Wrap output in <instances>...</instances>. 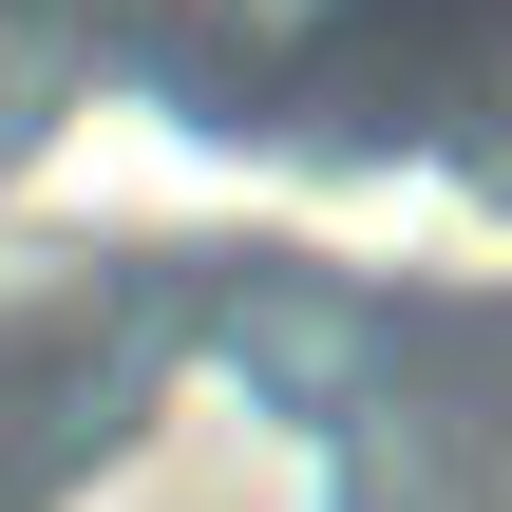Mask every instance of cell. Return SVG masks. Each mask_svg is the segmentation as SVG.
<instances>
[{"label":"cell","mask_w":512,"mask_h":512,"mask_svg":"<svg viewBox=\"0 0 512 512\" xmlns=\"http://www.w3.org/2000/svg\"><path fill=\"white\" fill-rule=\"evenodd\" d=\"M171 19H190L209 57H304V38H323L342 0H171Z\"/></svg>","instance_id":"cell-2"},{"label":"cell","mask_w":512,"mask_h":512,"mask_svg":"<svg viewBox=\"0 0 512 512\" xmlns=\"http://www.w3.org/2000/svg\"><path fill=\"white\" fill-rule=\"evenodd\" d=\"M76 512H342V475H323L304 418H266V399H190V418H152Z\"/></svg>","instance_id":"cell-1"}]
</instances>
